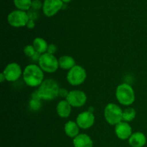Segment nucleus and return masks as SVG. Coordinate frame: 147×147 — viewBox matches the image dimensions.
Masks as SVG:
<instances>
[{
    "instance_id": "obj_1",
    "label": "nucleus",
    "mask_w": 147,
    "mask_h": 147,
    "mask_svg": "<svg viewBox=\"0 0 147 147\" xmlns=\"http://www.w3.org/2000/svg\"><path fill=\"white\" fill-rule=\"evenodd\" d=\"M23 80L30 87H39L44 81V71L38 65L30 64L23 70Z\"/></svg>"
},
{
    "instance_id": "obj_2",
    "label": "nucleus",
    "mask_w": 147,
    "mask_h": 147,
    "mask_svg": "<svg viewBox=\"0 0 147 147\" xmlns=\"http://www.w3.org/2000/svg\"><path fill=\"white\" fill-rule=\"evenodd\" d=\"M60 86L53 79H46L39 86L37 90L41 100H52L59 96Z\"/></svg>"
},
{
    "instance_id": "obj_3",
    "label": "nucleus",
    "mask_w": 147,
    "mask_h": 147,
    "mask_svg": "<svg viewBox=\"0 0 147 147\" xmlns=\"http://www.w3.org/2000/svg\"><path fill=\"white\" fill-rule=\"evenodd\" d=\"M116 97L121 104L129 106L135 101L134 90L130 85L121 83L116 88Z\"/></svg>"
},
{
    "instance_id": "obj_4",
    "label": "nucleus",
    "mask_w": 147,
    "mask_h": 147,
    "mask_svg": "<svg viewBox=\"0 0 147 147\" xmlns=\"http://www.w3.org/2000/svg\"><path fill=\"white\" fill-rule=\"evenodd\" d=\"M104 117L107 123L116 126L123 121V110L116 103H110L105 107Z\"/></svg>"
},
{
    "instance_id": "obj_5",
    "label": "nucleus",
    "mask_w": 147,
    "mask_h": 147,
    "mask_svg": "<svg viewBox=\"0 0 147 147\" xmlns=\"http://www.w3.org/2000/svg\"><path fill=\"white\" fill-rule=\"evenodd\" d=\"M38 65L44 72L52 73L57 71L59 68V62L54 55L45 53L40 56Z\"/></svg>"
},
{
    "instance_id": "obj_6",
    "label": "nucleus",
    "mask_w": 147,
    "mask_h": 147,
    "mask_svg": "<svg viewBox=\"0 0 147 147\" xmlns=\"http://www.w3.org/2000/svg\"><path fill=\"white\" fill-rule=\"evenodd\" d=\"M87 73L82 66L76 65L73 68L68 70L67 74V80L72 86H80L86 80Z\"/></svg>"
},
{
    "instance_id": "obj_7",
    "label": "nucleus",
    "mask_w": 147,
    "mask_h": 147,
    "mask_svg": "<svg viewBox=\"0 0 147 147\" xmlns=\"http://www.w3.org/2000/svg\"><path fill=\"white\" fill-rule=\"evenodd\" d=\"M27 12L22 10H14L9 14L7 21L9 24L14 27H21L27 26L29 21Z\"/></svg>"
},
{
    "instance_id": "obj_8",
    "label": "nucleus",
    "mask_w": 147,
    "mask_h": 147,
    "mask_svg": "<svg viewBox=\"0 0 147 147\" xmlns=\"http://www.w3.org/2000/svg\"><path fill=\"white\" fill-rule=\"evenodd\" d=\"M5 80L9 82H15L21 77L23 74L22 67L18 63H9L2 72Z\"/></svg>"
},
{
    "instance_id": "obj_9",
    "label": "nucleus",
    "mask_w": 147,
    "mask_h": 147,
    "mask_svg": "<svg viewBox=\"0 0 147 147\" xmlns=\"http://www.w3.org/2000/svg\"><path fill=\"white\" fill-rule=\"evenodd\" d=\"M72 107H81L86 104L87 101V96L80 90H73L69 92V94L65 99Z\"/></svg>"
},
{
    "instance_id": "obj_10",
    "label": "nucleus",
    "mask_w": 147,
    "mask_h": 147,
    "mask_svg": "<svg viewBox=\"0 0 147 147\" xmlns=\"http://www.w3.org/2000/svg\"><path fill=\"white\" fill-rule=\"evenodd\" d=\"M95 116L91 111H86L81 112L76 118V123L80 129H88L91 128L95 123Z\"/></svg>"
},
{
    "instance_id": "obj_11",
    "label": "nucleus",
    "mask_w": 147,
    "mask_h": 147,
    "mask_svg": "<svg viewBox=\"0 0 147 147\" xmlns=\"http://www.w3.org/2000/svg\"><path fill=\"white\" fill-rule=\"evenodd\" d=\"M63 6L62 0H45L42 7L43 12L47 17H53L61 9Z\"/></svg>"
},
{
    "instance_id": "obj_12",
    "label": "nucleus",
    "mask_w": 147,
    "mask_h": 147,
    "mask_svg": "<svg viewBox=\"0 0 147 147\" xmlns=\"http://www.w3.org/2000/svg\"><path fill=\"white\" fill-rule=\"evenodd\" d=\"M115 134L121 140H126L133 134L132 128L129 123L122 121L115 126Z\"/></svg>"
},
{
    "instance_id": "obj_13",
    "label": "nucleus",
    "mask_w": 147,
    "mask_h": 147,
    "mask_svg": "<svg viewBox=\"0 0 147 147\" xmlns=\"http://www.w3.org/2000/svg\"><path fill=\"white\" fill-rule=\"evenodd\" d=\"M128 140L131 147H144L146 144V135L139 131L132 134Z\"/></svg>"
},
{
    "instance_id": "obj_14",
    "label": "nucleus",
    "mask_w": 147,
    "mask_h": 147,
    "mask_svg": "<svg viewBox=\"0 0 147 147\" xmlns=\"http://www.w3.org/2000/svg\"><path fill=\"white\" fill-rule=\"evenodd\" d=\"M74 147H93L91 138L86 134H80L73 140Z\"/></svg>"
},
{
    "instance_id": "obj_15",
    "label": "nucleus",
    "mask_w": 147,
    "mask_h": 147,
    "mask_svg": "<svg viewBox=\"0 0 147 147\" xmlns=\"http://www.w3.org/2000/svg\"><path fill=\"white\" fill-rule=\"evenodd\" d=\"M71 111L72 106H70V103L65 99L60 100L57 103V106H56V112H57V114L60 117L63 118V119L69 117L70 113H71Z\"/></svg>"
},
{
    "instance_id": "obj_16",
    "label": "nucleus",
    "mask_w": 147,
    "mask_h": 147,
    "mask_svg": "<svg viewBox=\"0 0 147 147\" xmlns=\"http://www.w3.org/2000/svg\"><path fill=\"white\" fill-rule=\"evenodd\" d=\"M64 131L65 134L68 137L74 139L78 135H79V131H80V127L77 124L76 121H69L65 124Z\"/></svg>"
},
{
    "instance_id": "obj_17",
    "label": "nucleus",
    "mask_w": 147,
    "mask_h": 147,
    "mask_svg": "<svg viewBox=\"0 0 147 147\" xmlns=\"http://www.w3.org/2000/svg\"><path fill=\"white\" fill-rule=\"evenodd\" d=\"M59 67L63 70H70L76 65V60L73 57L70 55L61 56L58 59Z\"/></svg>"
},
{
    "instance_id": "obj_18",
    "label": "nucleus",
    "mask_w": 147,
    "mask_h": 147,
    "mask_svg": "<svg viewBox=\"0 0 147 147\" xmlns=\"http://www.w3.org/2000/svg\"><path fill=\"white\" fill-rule=\"evenodd\" d=\"M32 45L37 53L41 55L47 53L48 44L45 39L42 38V37H36L33 40Z\"/></svg>"
},
{
    "instance_id": "obj_19",
    "label": "nucleus",
    "mask_w": 147,
    "mask_h": 147,
    "mask_svg": "<svg viewBox=\"0 0 147 147\" xmlns=\"http://www.w3.org/2000/svg\"><path fill=\"white\" fill-rule=\"evenodd\" d=\"M136 111L134 108L128 107L123 111V121L127 123L132 121L136 118Z\"/></svg>"
},
{
    "instance_id": "obj_20",
    "label": "nucleus",
    "mask_w": 147,
    "mask_h": 147,
    "mask_svg": "<svg viewBox=\"0 0 147 147\" xmlns=\"http://www.w3.org/2000/svg\"><path fill=\"white\" fill-rule=\"evenodd\" d=\"M14 4L18 9L26 11L31 9V0H14Z\"/></svg>"
},
{
    "instance_id": "obj_21",
    "label": "nucleus",
    "mask_w": 147,
    "mask_h": 147,
    "mask_svg": "<svg viewBox=\"0 0 147 147\" xmlns=\"http://www.w3.org/2000/svg\"><path fill=\"white\" fill-rule=\"evenodd\" d=\"M23 52H24V55L29 57H32L36 53L35 49L34 48L32 45H28L25 46L23 49Z\"/></svg>"
},
{
    "instance_id": "obj_22",
    "label": "nucleus",
    "mask_w": 147,
    "mask_h": 147,
    "mask_svg": "<svg viewBox=\"0 0 147 147\" xmlns=\"http://www.w3.org/2000/svg\"><path fill=\"white\" fill-rule=\"evenodd\" d=\"M27 15H28L29 19L32 20H37L39 17V13L37 11V10L33 9H30L28 10V12H27Z\"/></svg>"
},
{
    "instance_id": "obj_23",
    "label": "nucleus",
    "mask_w": 147,
    "mask_h": 147,
    "mask_svg": "<svg viewBox=\"0 0 147 147\" xmlns=\"http://www.w3.org/2000/svg\"><path fill=\"white\" fill-rule=\"evenodd\" d=\"M42 7H43V4H42V1L40 0H33V1H32L31 8L33 9L38 11Z\"/></svg>"
},
{
    "instance_id": "obj_24",
    "label": "nucleus",
    "mask_w": 147,
    "mask_h": 147,
    "mask_svg": "<svg viewBox=\"0 0 147 147\" xmlns=\"http://www.w3.org/2000/svg\"><path fill=\"white\" fill-rule=\"evenodd\" d=\"M57 47L55 45L50 44V45H48V47H47V53L54 55L55 53H56V51H57Z\"/></svg>"
},
{
    "instance_id": "obj_25",
    "label": "nucleus",
    "mask_w": 147,
    "mask_h": 147,
    "mask_svg": "<svg viewBox=\"0 0 147 147\" xmlns=\"http://www.w3.org/2000/svg\"><path fill=\"white\" fill-rule=\"evenodd\" d=\"M68 94H69V91H67V89L60 88V91H59V96H60L61 98H65L66 99V98L67 97Z\"/></svg>"
},
{
    "instance_id": "obj_26",
    "label": "nucleus",
    "mask_w": 147,
    "mask_h": 147,
    "mask_svg": "<svg viewBox=\"0 0 147 147\" xmlns=\"http://www.w3.org/2000/svg\"><path fill=\"white\" fill-rule=\"evenodd\" d=\"M34 26H35V24H34V20H29L28 22H27V27H28L29 29H32V28H34Z\"/></svg>"
},
{
    "instance_id": "obj_27",
    "label": "nucleus",
    "mask_w": 147,
    "mask_h": 147,
    "mask_svg": "<svg viewBox=\"0 0 147 147\" xmlns=\"http://www.w3.org/2000/svg\"><path fill=\"white\" fill-rule=\"evenodd\" d=\"M62 1L65 3H67V2H69V1H71V0H62Z\"/></svg>"
}]
</instances>
